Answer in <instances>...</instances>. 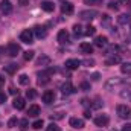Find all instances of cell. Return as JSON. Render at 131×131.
<instances>
[{"label":"cell","instance_id":"obj_28","mask_svg":"<svg viewBox=\"0 0 131 131\" xmlns=\"http://www.w3.org/2000/svg\"><path fill=\"white\" fill-rule=\"evenodd\" d=\"M18 82H20L21 85H28V84H29V76H28V75H20V76H18Z\"/></svg>","mask_w":131,"mask_h":131},{"label":"cell","instance_id":"obj_46","mask_svg":"<svg viewBox=\"0 0 131 131\" xmlns=\"http://www.w3.org/2000/svg\"><path fill=\"white\" fill-rule=\"evenodd\" d=\"M3 84H5V78L0 75V87H3Z\"/></svg>","mask_w":131,"mask_h":131},{"label":"cell","instance_id":"obj_27","mask_svg":"<svg viewBox=\"0 0 131 131\" xmlns=\"http://www.w3.org/2000/svg\"><path fill=\"white\" fill-rule=\"evenodd\" d=\"M121 98L127 99V101H131V89H124L121 92Z\"/></svg>","mask_w":131,"mask_h":131},{"label":"cell","instance_id":"obj_9","mask_svg":"<svg viewBox=\"0 0 131 131\" xmlns=\"http://www.w3.org/2000/svg\"><path fill=\"white\" fill-rule=\"evenodd\" d=\"M64 66H66V69H69V70H76L81 66V61L76 60V58H70V60H67L64 63Z\"/></svg>","mask_w":131,"mask_h":131},{"label":"cell","instance_id":"obj_40","mask_svg":"<svg viewBox=\"0 0 131 131\" xmlns=\"http://www.w3.org/2000/svg\"><path fill=\"white\" fill-rule=\"evenodd\" d=\"M108 8H110V9H114V11H117V9H119L117 3H113V2H111V3H108Z\"/></svg>","mask_w":131,"mask_h":131},{"label":"cell","instance_id":"obj_39","mask_svg":"<svg viewBox=\"0 0 131 131\" xmlns=\"http://www.w3.org/2000/svg\"><path fill=\"white\" fill-rule=\"evenodd\" d=\"M101 21H102L104 25H108V23H110V15L104 14V15H102V18H101Z\"/></svg>","mask_w":131,"mask_h":131},{"label":"cell","instance_id":"obj_1","mask_svg":"<svg viewBox=\"0 0 131 131\" xmlns=\"http://www.w3.org/2000/svg\"><path fill=\"white\" fill-rule=\"evenodd\" d=\"M125 84H127V79H121V78H110V79H107V81H105L104 87H105V90H108V92H114V90H117L121 85H125Z\"/></svg>","mask_w":131,"mask_h":131},{"label":"cell","instance_id":"obj_15","mask_svg":"<svg viewBox=\"0 0 131 131\" xmlns=\"http://www.w3.org/2000/svg\"><path fill=\"white\" fill-rule=\"evenodd\" d=\"M34 34H35L37 38H46L47 31H46L44 26H35V28H34Z\"/></svg>","mask_w":131,"mask_h":131},{"label":"cell","instance_id":"obj_19","mask_svg":"<svg viewBox=\"0 0 131 131\" xmlns=\"http://www.w3.org/2000/svg\"><path fill=\"white\" fill-rule=\"evenodd\" d=\"M12 105H14V108H17V110H23V108L26 107V101L23 98H15Z\"/></svg>","mask_w":131,"mask_h":131},{"label":"cell","instance_id":"obj_41","mask_svg":"<svg viewBox=\"0 0 131 131\" xmlns=\"http://www.w3.org/2000/svg\"><path fill=\"white\" fill-rule=\"evenodd\" d=\"M5 102H6V95L0 92V105H2V104H5Z\"/></svg>","mask_w":131,"mask_h":131},{"label":"cell","instance_id":"obj_31","mask_svg":"<svg viewBox=\"0 0 131 131\" xmlns=\"http://www.w3.org/2000/svg\"><path fill=\"white\" fill-rule=\"evenodd\" d=\"M34 53H35L34 50H26V52H25V55H23V58H25L26 61H31V60L34 58Z\"/></svg>","mask_w":131,"mask_h":131},{"label":"cell","instance_id":"obj_18","mask_svg":"<svg viewBox=\"0 0 131 131\" xmlns=\"http://www.w3.org/2000/svg\"><path fill=\"white\" fill-rule=\"evenodd\" d=\"M107 44H108V38H107L105 35H99V37H96L95 46H98V47H105Z\"/></svg>","mask_w":131,"mask_h":131},{"label":"cell","instance_id":"obj_43","mask_svg":"<svg viewBox=\"0 0 131 131\" xmlns=\"http://www.w3.org/2000/svg\"><path fill=\"white\" fill-rule=\"evenodd\" d=\"M122 131H131V124H127V125L122 128Z\"/></svg>","mask_w":131,"mask_h":131},{"label":"cell","instance_id":"obj_16","mask_svg":"<svg viewBox=\"0 0 131 131\" xmlns=\"http://www.w3.org/2000/svg\"><path fill=\"white\" fill-rule=\"evenodd\" d=\"M53 99H55V93H53L52 90H46V92L43 93V102H46V104H52Z\"/></svg>","mask_w":131,"mask_h":131},{"label":"cell","instance_id":"obj_52","mask_svg":"<svg viewBox=\"0 0 131 131\" xmlns=\"http://www.w3.org/2000/svg\"><path fill=\"white\" fill-rule=\"evenodd\" d=\"M111 131H116V130H111Z\"/></svg>","mask_w":131,"mask_h":131},{"label":"cell","instance_id":"obj_2","mask_svg":"<svg viewBox=\"0 0 131 131\" xmlns=\"http://www.w3.org/2000/svg\"><path fill=\"white\" fill-rule=\"evenodd\" d=\"M116 113L121 119H131V107H128V105H124V104L117 105Z\"/></svg>","mask_w":131,"mask_h":131},{"label":"cell","instance_id":"obj_33","mask_svg":"<svg viewBox=\"0 0 131 131\" xmlns=\"http://www.w3.org/2000/svg\"><path fill=\"white\" fill-rule=\"evenodd\" d=\"M43 125H44V122H43L41 119H38V121H35V122L32 124V128H34V130H40Z\"/></svg>","mask_w":131,"mask_h":131},{"label":"cell","instance_id":"obj_38","mask_svg":"<svg viewBox=\"0 0 131 131\" xmlns=\"http://www.w3.org/2000/svg\"><path fill=\"white\" fill-rule=\"evenodd\" d=\"M18 124H20V127H21V128H28L29 121H28V119H21V121H18Z\"/></svg>","mask_w":131,"mask_h":131},{"label":"cell","instance_id":"obj_47","mask_svg":"<svg viewBox=\"0 0 131 131\" xmlns=\"http://www.w3.org/2000/svg\"><path fill=\"white\" fill-rule=\"evenodd\" d=\"M9 90H11V93H12V95H15V93H18V90H15V89H14V87H11V89H9Z\"/></svg>","mask_w":131,"mask_h":131},{"label":"cell","instance_id":"obj_20","mask_svg":"<svg viewBox=\"0 0 131 131\" xmlns=\"http://www.w3.org/2000/svg\"><path fill=\"white\" fill-rule=\"evenodd\" d=\"M28 114H29V117H37L38 114H40V107L38 105H31L29 107V110H28Z\"/></svg>","mask_w":131,"mask_h":131},{"label":"cell","instance_id":"obj_17","mask_svg":"<svg viewBox=\"0 0 131 131\" xmlns=\"http://www.w3.org/2000/svg\"><path fill=\"white\" fill-rule=\"evenodd\" d=\"M41 9L46 11V12H52V11L55 9V5H53V2H50V0H44V2H41Z\"/></svg>","mask_w":131,"mask_h":131},{"label":"cell","instance_id":"obj_8","mask_svg":"<svg viewBox=\"0 0 131 131\" xmlns=\"http://www.w3.org/2000/svg\"><path fill=\"white\" fill-rule=\"evenodd\" d=\"M69 125L72 128H75V130H81V128H84V121L79 119V117H70Z\"/></svg>","mask_w":131,"mask_h":131},{"label":"cell","instance_id":"obj_30","mask_svg":"<svg viewBox=\"0 0 131 131\" xmlns=\"http://www.w3.org/2000/svg\"><path fill=\"white\" fill-rule=\"evenodd\" d=\"M26 98H28V99L37 98V90H34V89H29V90L26 92Z\"/></svg>","mask_w":131,"mask_h":131},{"label":"cell","instance_id":"obj_29","mask_svg":"<svg viewBox=\"0 0 131 131\" xmlns=\"http://www.w3.org/2000/svg\"><path fill=\"white\" fill-rule=\"evenodd\" d=\"M95 32H96V28L92 26V25H89L85 28V31H84V35H95Z\"/></svg>","mask_w":131,"mask_h":131},{"label":"cell","instance_id":"obj_6","mask_svg":"<svg viewBox=\"0 0 131 131\" xmlns=\"http://www.w3.org/2000/svg\"><path fill=\"white\" fill-rule=\"evenodd\" d=\"M57 40H58V43H60V44H69V43H70V37H69V32H67L66 29H61V31L58 32V37H57Z\"/></svg>","mask_w":131,"mask_h":131},{"label":"cell","instance_id":"obj_3","mask_svg":"<svg viewBox=\"0 0 131 131\" xmlns=\"http://www.w3.org/2000/svg\"><path fill=\"white\" fill-rule=\"evenodd\" d=\"M95 17H98V11H95V9H87V11H81V12H79V18H81V20H89V21H92Z\"/></svg>","mask_w":131,"mask_h":131},{"label":"cell","instance_id":"obj_7","mask_svg":"<svg viewBox=\"0 0 131 131\" xmlns=\"http://www.w3.org/2000/svg\"><path fill=\"white\" fill-rule=\"evenodd\" d=\"M0 11H2L5 15L11 14V12H12V3H11L9 0H2V2H0Z\"/></svg>","mask_w":131,"mask_h":131},{"label":"cell","instance_id":"obj_34","mask_svg":"<svg viewBox=\"0 0 131 131\" xmlns=\"http://www.w3.org/2000/svg\"><path fill=\"white\" fill-rule=\"evenodd\" d=\"M46 131H61V128H60L57 124H50V125H47Z\"/></svg>","mask_w":131,"mask_h":131},{"label":"cell","instance_id":"obj_45","mask_svg":"<svg viewBox=\"0 0 131 131\" xmlns=\"http://www.w3.org/2000/svg\"><path fill=\"white\" fill-rule=\"evenodd\" d=\"M90 116H92L90 111H85V113H84V117H85V119H90Z\"/></svg>","mask_w":131,"mask_h":131},{"label":"cell","instance_id":"obj_12","mask_svg":"<svg viewBox=\"0 0 131 131\" xmlns=\"http://www.w3.org/2000/svg\"><path fill=\"white\" fill-rule=\"evenodd\" d=\"M61 92L64 93V95H73L75 92H76V89H75V85L72 84V82H66L61 85Z\"/></svg>","mask_w":131,"mask_h":131},{"label":"cell","instance_id":"obj_21","mask_svg":"<svg viewBox=\"0 0 131 131\" xmlns=\"http://www.w3.org/2000/svg\"><path fill=\"white\" fill-rule=\"evenodd\" d=\"M130 21H131L130 14H121V15L117 17V23H119V25H127V23H130Z\"/></svg>","mask_w":131,"mask_h":131},{"label":"cell","instance_id":"obj_11","mask_svg":"<svg viewBox=\"0 0 131 131\" xmlns=\"http://www.w3.org/2000/svg\"><path fill=\"white\" fill-rule=\"evenodd\" d=\"M73 11H75V6H73L70 2H64V3L61 5V12L66 14V15H72Z\"/></svg>","mask_w":131,"mask_h":131},{"label":"cell","instance_id":"obj_35","mask_svg":"<svg viewBox=\"0 0 131 131\" xmlns=\"http://www.w3.org/2000/svg\"><path fill=\"white\" fill-rule=\"evenodd\" d=\"M17 124H18V121H17V117H11V119L8 121V127H9V128H14V127H15Z\"/></svg>","mask_w":131,"mask_h":131},{"label":"cell","instance_id":"obj_51","mask_svg":"<svg viewBox=\"0 0 131 131\" xmlns=\"http://www.w3.org/2000/svg\"><path fill=\"white\" fill-rule=\"evenodd\" d=\"M0 52H2V47H0Z\"/></svg>","mask_w":131,"mask_h":131},{"label":"cell","instance_id":"obj_13","mask_svg":"<svg viewBox=\"0 0 131 131\" xmlns=\"http://www.w3.org/2000/svg\"><path fill=\"white\" fill-rule=\"evenodd\" d=\"M50 73H52V69L38 73V84H46V82H49V75H50Z\"/></svg>","mask_w":131,"mask_h":131},{"label":"cell","instance_id":"obj_48","mask_svg":"<svg viewBox=\"0 0 131 131\" xmlns=\"http://www.w3.org/2000/svg\"><path fill=\"white\" fill-rule=\"evenodd\" d=\"M119 3L121 5H127V3H130V0H119Z\"/></svg>","mask_w":131,"mask_h":131},{"label":"cell","instance_id":"obj_36","mask_svg":"<svg viewBox=\"0 0 131 131\" xmlns=\"http://www.w3.org/2000/svg\"><path fill=\"white\" fill-rule=\"evenodd\" d=\"M79 89H81L82 92H87V90H90V84H89V82H81V84H79Z\"/></svg>","mask_w":131,"mask_h":131},{"label":"cell","instance_id":"obj_37","mask_svg":"<svg viewBox=\"0 0 131 131\" xmlns=\"http://www.w3.org/2000/svg\"><path fill=\"white\" fill-rule=\"evenodd\" d=\"M90 105H92V107H93V108H101V107H102V105H104V102H102V101H101V99H96V101H95V102H93V104H90Z\"/></svg>","mask_w":131,"mask_h":131},{"label":"cell","instance_id":"obj_14","mask_svg":"<svg viewBox=\"0 0 131 131\" xmlns=\"http://www.w3.org/2000/svg\"><path fill=\"white\" fill-rule=\"evenodd\" d=\"M52 63V60H50V57H47V55H41L38 60H37V66H40V67H47V66H50Z\"/></svg>","mask_w":131,"mask_h":131},{"label":"cell","instance_id":"obj_23","mask_svg":"<svg viewBox=\"0 0 131 131\" xmlns=\"http://www.w3.org/2000/svg\"><path fill=\"white\" fill-rule=\"evenodd\" d=\"M79 49H81V52H84V53H93V46H92L90 43H81Z\"/></svg>","mask_w":131,"mask_h":131},{"label":"cell","instance_id":"obj_5","mask_svg":"<svg viewBox=\"0 0 131 131\" xmlns=\"http://www.w3.org/2000/svg\"><path fill=\"white\" fill-rule=\"evenodd\" d=\"M6 53H8L9 57H17V55L20 53V46H18L17 43H9V44L6 46Z\"/></svg>","mask_w":131,"mask_h":131},{"label":"cell","instance_id":"obj_26","mask_svg":"<svg viewBox=\"0 0 131 131\" xmlns=\"http://www.w3.org/2000/svg\"><path fill=\"white\" fill-rule=\"evenodd\" d=\"M84 28L81 26V25H75L73 26V34H75V37H81V35H84V31H82Z\"/></svg>","mask_w":131,"mask_h":131},{"label":"cell","instance_id":"obj_50","mask_svg":"<svg viewBox=\"0 0 131 131\" xmlns=\"http://www.w3.org/2000/svg\"><path fill=\"white\" fill-rule=\"evenodd\" d=\"M99 79V73H95V75H93V81H98Z\"/></svg>","mask_w":131,"mask_h":131},{"label":"cell","instance_id":"obj_32","mask_svg":"<svg viewBox=\"0 0 131 131\" xmlns=\"http://www.w3.org/2000/svg\"><path fill=\"white\" fill-rule=\"evenodd\" d=\"M81 64H84L85 67H93V66H95V60H92V58H87V60L81 61Z\"/></svg>","mask_w":131,"mask_h":131},{"label":"cell","instance_id":"obj_25","mask_svg":"<svg viewBox=\"0 0 131 131\" xmlns=\"http://www.w3.org/2000/svg\"><path fill=\"white\" fill-rule=\"evenodd\" d=\"M17 69H18V66H17V64H8V66H5V72H6V73H9V75L15 73V72H17Z\"/></svg>","mask_w":131,"mask_h":131},{"label":"cell","instance_id":"obj_49","mask_svg":"<svg viewBox=\"0 0 131 131\" xmlns=\"http://www.w3.org/2000/svg\"><path fill=\"white\" fill-rule=\"evenodd\" d=\"M84 2H85V3H87V5H93V3H95V2H96V0H84Z\"/></svg>","mask_w":131,"mask_h":131},{"label":"cell","instance_id":"obj_10","mask_svg":"<svg viewBox=\"0 0 131 131\" xmlns=\"http://www.w3.org/2000/svg\"><path fill=\"white\" fill-rule=\"evenodd\" d=\"M108 122H110V119H108L107 114H99L98 117H95V124H96V127H107Z\"/></svg>","mask_w":131,"mask_h":131},{"label":"cell","instance_id":"obj_44","mask_svg":"<svg viewBox=\"0 0 131 131\" xmlns=\"http://www.w3.org/2000/svg\"><path fill=\"white\" fill-rule=\"evenodd\" d=\"M18 3H20L21 6H26V5L29 3V0H18Z\"/></svg>","mask_w":131,"mask_h":131},{"label":"cell","instance_id":"obj_22","mask_svg":"<svg viewBox=\"0 0 131 131\" xmlns=\"http://www.w3.org/2000/svg\"><path fill=\"white\" fill-rule=\"evenodd\" d=\"M121 63V57L119 55H111L110 58L105 60V64L107 66H113V64H119Z\"/></svg>","mask_w":131,"mask_h":131},{"label":"cell","instance_id":"obj_24","mask_svg":"<svg viewBox=\"0 0 131 131\" xmlns=\"http://www.w3.org/2000/svg\"><path fill=\"white\" fill-rule=\"evenodd\" d=\"M121 72H122L124 75H131V63H122Z\"/></svg>","mask_w":131,"mask_h":131},{"label":"cell","instance_id":"obj_42","mask_svg":"<svg viewBox=\"0 0 131 131\" xmlns=\"http://www.w3.org/2000/svg\"><path fill=\"white\" fill-rule=\"evenodd\" d=\"M61 117H63V114H61V113H55V114H52V116H50V119H61Z\"/></svg>","mask_w":131,"mask_h":131},{"label":"cell","instance_id":"obj_4","mask_svg":"<svg viewBox=\"0 0 131 131\" xmlns=\"http://www.w3.org/2000/svg\"><path fill=\"white\" fill-rule=\"evenodd\" d=\"M20 41H23L26 44H32L34 43V32L31 29H25L23 32L20 34Z\"/></svg>","mask_w":131,"mask_h":131}]
</instances>
